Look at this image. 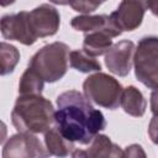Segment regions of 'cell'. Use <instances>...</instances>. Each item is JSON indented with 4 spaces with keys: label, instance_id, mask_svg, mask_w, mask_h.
Masks as SVG:
<instances>
[{
    "label": "cell",
    "instance_id": "20",
    "mask_svg": "<svg viewBox=\"0 0 158 158\" xmlns=\"http://www.w3.org/2000/svg\"><path fill=\"white\" fill-rule=\"evenodd\" d=\"M148 135L153 143L158 144V115H153L148 126Z\"/></svg>",
    "mask_w": 158,
    "mask_h": 158
},
{
    "label": "cell",
    "instance_id": "25",
    "mask_svg": "<svg viewBox=\"0 0 158 158\" xmlns=\"http://www.w3.org/2000/svg\"><path fill=\"white\" fill-rule=\"evenodd\" d=\"M15 1H16V0H0V4H1L2 7H5V6H9V5L14 4Z\"/></svg>",
    "mask_w": 158,
    "mask_h": 158
},
{
    "label": "cell",
    "instance_id": "14",
    "mask_svg": "<svg viewBox=\"0 0 158 158\" xmlns=\"http://www.w3.org/2000/svg\"><path fill=\"white\" fill-rule=\"evenodd\" d=\"M85 157L90 158H109V157H123V151L111 142L105 135H96L91 141V146L85 151Z\"/></svg>",
    "mask_w": 158,
    "mask_h": 158
},
{
    "label": "cell",
    "instance_id": "6",
    "mask_svg": "<svg viewBox=\"0 0 158 158\" xmlns=\"http://www.w3.org/2000/svg\"><path fill=\"white\" fill-rule=\"evenodd\" d=\"M51 156L35 133L19 132L11 136L2 147L4 158H26Z\"/></svg>",
    "mask_w": 158,
    "mask_h": 158
},
{
    "label": "cell",
    "instance_id": "10",
    "mask_svg": "<svg viewBox=\"0 0 158 158\" xmlns=\"http://www.w3.org/2000/svg\"><path fill=\"white\" fill-rule=\"evenodd\" d=\"M147 1L148 0H122L110 16L121 31H133L143 21Z\"/></svg>",
    "mask_w": 158,
    "mask_h": 158
},
{
    "label": "cell",
    "instance_id": "21",
    "mask_svg": "<svg viewBox=\"0 0 158 158\" xmlns=\"http://www.w3.org/2000/svg\"><path fill=\"white\" fill-rule=\"evenodd\" d=\"M139 156L146 157V153L143 152V149L139 144H131L123 152V157H139Z\"/></svg>",
    "mask_w": 158,
    "mask_h": 158
},
{
    "label": "cell",
    "instance_id": "9",
    "mask_svg": "<svg viewBox=\"0 0 158 158\" xmlns=\"http://www.w3.org/2000/svg\"><path fill=\"white\" fill-rule=\"evenodd\" d=\"M135 43L128 40L120 41L107 51L105 54V65L107 69L118 77H126L133 64Z\"/></svg>",
    "mask_w": 158,
    "mask_h": 158
},
{
    "label": "cell",
    "instance_id": "3",
    "mask_svg": "<svg viewBox=\"0 0 158 158\" xmlns=\"http://www.w3.org/2000/svg\"><path fill=\"white\" fill-rule=\"evenodd\" d=\"M69 47L63 42L43 46L30 59L28 67L35 69L44 81L54 83L62 79L69 65Z\"/></svg>",
    "mask_w": 158,
    "mask_h": 158
},
{
    "label": "cell",
    "instance_id": "7",
    "mask_svg": "<svg viewBox=\"0 0 158 158\" xmlns=\"http://www.w3.org/2000/svg\"><path fill=\"white\" fill-rule=\"evenodd\" d=\"M28 22L36 38H43L57 33L60 23V16L54 6L42 4L28 12Z\"/></svg>",
    "mask_w": 158,
    "mask_h": 158
},
{
    "label": "cell",
    "instance_id": "2",
    "mask_svg": "<svg viewBox=\"0 0 158 158\" xmlns=\"http://www.w3.org/2000/svg\"><path fill=\"white\" fill-rule=\"evenodd\" d=\"M54 107L41 94L20 95L11 111V122L19 132L42 133L54 122Z\"/></svg>",
    "mask_w": 158,
    "mask_h": 158
},
{
    "label": "cell",
    "instance_id": "18",
    "mask_svg": "<svg viewBox=\"0 0 158 158\" xmlns=\"http://www.w3.org/2000/svg\"><path fill=\"white\" fill-rule=\"evenodd\" d=\"M19 60H20L19 49L15 46L2 41L0 43V63H1L0 74L6 75V74L12 73Z\"/></svg>",
    "mask_w": 158,
    "mask_h": 158
},
{
    "label": "cell",
    "instance_id": "12",
    "mask_svg": "<svg viewBox=\"0 0 158 158\" xmlns=\"http://www.w3.org/2000/svg\"><path fill=\"white\" fill-rule=\"evenodd\" d=\"M120 105L123 109V111L130 116L141 117L146 112L147 101L143 94L141 93V90H138L133 85H130L122 90Z\"/></svg>",
    "mask_w": 158,
    "mask_h": 158
},
{
    "label": "cell",
    "instance_id": "24",
    "mask_svg": "<svg viewBox=\"0 0 158 158\" xmlns=\"http://www.w3.org/2000/svg\"><path fill=\"white\" fill-rule=\"evenodd\" d=\"M72 0H49V2H53L56 5H68Z\"/></svg>",
    "mask_w": 158,
    "mask_h": 158
},
{
    "label": "cell",
    "instance_id": "19",
    "mask_svg": "<svg viewBox=\"0 0 158 158\" xmlns=\"http://www.w3.org/2000/svg\"><path fill=\"white\" fill-rule=\"evenodd\" d=\"M104 1L106 0H72L70 6L74 11L83 12V14H90L95 11Z\"/></svg>",
    "mask_w": 158,
    "mask_h": 158
},
{
    "label": "cell",
    "instance_id": "17",
    "mask_svg": "<svg viewBox=\"0 0 158 158\" xmlns=\"http://www.w3.org/2000/svg\"><path fill=\"white\" fill-rule=\"evenodd\" d=\"M44 86V80L42 77L31 67H28L21 75L19 83V94L20 95H35L41 94Z\"/></svg>",
    "mask_w": 158,
    "mask_h": 158
},
{
    "label": "cell",
    "instance_id": "5",
    "mask_svg": "<svg viewBox=\"0 0 158 158\" xmlns=\"http://www.w3.org/2000/svg\"><path fill=\"white\" fill-rule=\"evenodd\" d=\"M133 65L138 81L149 89L158 86V37L139 40L133 54Z\"/></svg>",
    "mask_w": 158,
    "mask_h": 158
},
{
    "label": "cell",
    "instance_id": "1",
    "mask_svg": "<svg viewBox=\"0 0 158 158\" xmlns=\"http://www.w3.org/2000/svg\"><path fill=\"white\" fill-rule=\"evenodd\" d=\"M58 110L54 112L56 127L72 142L89 144L94 137L106 127L100 110L94 109L91 101L77 90H68L57 98Z\"/></svg>",
    "mask_w": 158,
    "mask_h": 158
},
{
    "label": "cell",
    "instance_id": "13",
    "mask_svg": "<svg viewBox=\"0 0 158 158\" xmlns=\"http://www.w3.org/2000/svg\"><path fill=\"white\" fill-rule=\"evenodd\" d=\"M44 146L51 156L67 157L74 151V142L67 139L57 127L48 128L44 132Z\"/></svg>",
    "mask_w": 158,
    "mask_h": 158
},
{
    "label": "cell",
    "instance_id": "22",
    "mask_svg": "<svg viewBox=\"0 0 158 158\" xmlns=\"http://www.w3.org/2000/svg\"><path fill=\"white\" fill-rule=\"evenodd\" d=\"M151 111L153 115H158V86L153 89L151 94Z\"/></svg>",
    "mask_w": 158,
    "mask_h": 158
},
{
    "label": "cell",
    "instance_id": "23",
    "mask_svg": "<svg viewBox=\"0 0 158 158\" xmlns=\"http://www.w3.org/2000/svg\"><path fill=\"white\" fill-rule=\"evenodd\" d=\"M147 9L158 17V0H148L147 1Z\"/></svg>",
    "mask_w": 158,
    "mask_h": 158
},
{
    "label": "cell",
    "instance_id": "11",
    "mask_svg": "<svg viewBox=\"0 0 158 158\" xmlns=\"http://www.w3.org/2000/svg\"><path fill=\"white\" fill-rule=\"evenodd\" d=\"M70 25L74 30L81 32L105 31L111 37H117L122 33L121 28L114 22L110 15H89L84 14L72 19Z\"/></svg>",
    "mask_w": 158,
    "mask_h": 158
},
{
    "label": "cell",
    "instance_id": "15",
    "mask_svg": "<svg viewBox=\"0 0 158 158\" xmlns=\"http://www.w3.org/2000/svg\"><path fill=\"white\" fill-rule=\"evenodd\" d=\"M111 38L112 37L105 31L86 32L83 41V49L93 57L106 54L107 51L112 47Z\"/></svg>",
    "mask_w": 158,
    "mask_h": 158
},
{
    "label": "cell",
    "instance_id": "4",
    "mask_svg": "<svg viewBox=\"0 0 158 158\" xmlns=\"http://www.w3.org/2000/svg\"><path fill=\"white\" fill-rule=\"evenodd\" d=\"M83 90L91 102L109 110H115L121 102L123 88L114 77L98 72L84 80Z\"/></svg>",
    "mask_w": 158,
    "mask_h": 158
},
{
    "label": "cell",
    "instance_id": "16",
    "mask_svg": "<svg viewBox=\"0 0 158 158\" xmlns=\"http://www.w3.org/2000/svg\"><path fill=\"white\" fill-rule=\"evenodd\" d=\"M69 63L70 67L81 73L90 72H100L101 64L95 57L88 54L84 49H74L69 53Z\"/></svg>",
    "mask_w": 158,
    "mask_h": 158
},
{
    "label": "cell",
    "instance_id": "8",
    "mask_svg": "<svg viewBox=\"0 0 158 158\" xmlns=\"http://www.w3.org/2000/svg\"><path fill=\"white\" fill-rule=\"evenodd\" d=\"M1 35L5 40L17 41L25 46H31L37 41L36 36L31 31L27 11L2 16Z\"/></svg>",
    "mask_w": 158,
    "mask_h": 158
}]
</instances>
